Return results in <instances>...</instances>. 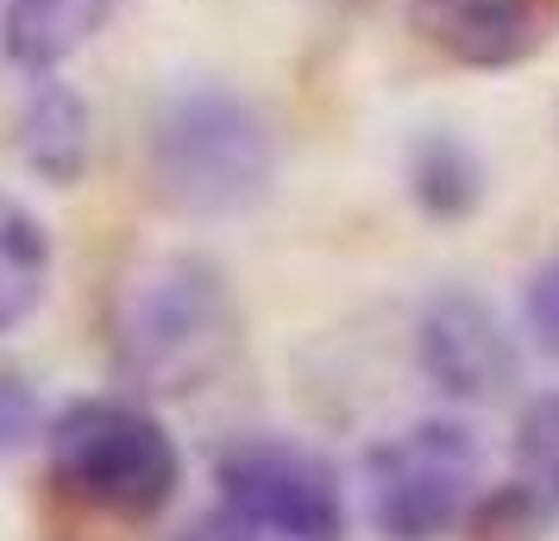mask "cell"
Here are the masks:
<instances>
[{
    "instance_id": "11",
    "label": "cell",
    "mask_w": 559,
    "mask_h": 541,
    "mask_svg": "<svg viewBox=\"0 0 559 541\" xmlns=\"http://www.w3.org/2000/svg\"><path fill=\"white\" fill-rule=\"evenodd\" d=\"M51 290V233L26 202L0 196V340L20 334Z\"/></svg>"
},
{
    "instance_id": "13",
    "label": "cell",
    "mask_w": 559,
    "mask_h": 541,
    "mask_svg": "<svg viewBox=\"0 0 559 541\" xmlns=\"http://www.w3.org/2000/svg\"><path fill=\"white\" fill-rule=\"evenodd\" d=\"M45 435V410H38V390L20 378V372H7L0 365V460H13L20 447Z\"/></svg>"
},
{
    "instance_id": "10",
    "label": "cell",
    "mask_w": 559,
    "mask_h": 541,
    "mask_svg": "<svg viewBox=\"0 0 559 541\" xmlns=\"http://www.w3.org/2000/svg\"><path fill=\"white\" fill-rule=\"evenodd\" d=\"M114 7L120 0H0V45L20 70L51 77L63 57H76L107 26Z\"/></svg>"
},
{
    "instance_id": "2",
    "label": "cell",
    "mask_w": 559,
    "mask_h": 541,
    "mask_svg": "<svg viewBox=\"0 0 559 541\" xmlns=\"http://www.w3.org/2000/svg\"><path fill=\"white\" fill-rule=\"evenodd\" d=\"M152 196L182 221H227L271 196L277 132L264 107L221 82H182L152 107L145 127Z\"/></svg>"
},
{
    "instance_id": "1",
    "label": "cell",
    "mask_w": 559,
    "mask_h": 541,
    "mask_svg": "<svg viewBox=\"0 0 559 541\" xmlns=\"http://www.w3.org/2000/svg\"><path fill=\"white\" fill-rule=\"evenodd\" d=\"M107 353L139 397H195L239 353L227 271L202 252L139 258L107 303Z\"/></svg>"
},
{
    "instance_id": "12",
    "label": "cell",
    "mask_w": 559,
    "mask_h": 541,
    "mask_svg": "<svg viewBox=\"0 0 559 541\" xmlns=\"http://www.w3.org/2000/svg\"><path fill=\"white\" fill-rule=\"evenodd\" d=\"M408 189L433 221H465L484 202V164L459 132H421L408 145Z\"/></svg>"
},
{
    "instance_id": "6",
    "label": "cell",
    "mask_w": 559,
    "mask_h": 541,
    "mask_svg": "<svg viewBox=\"0 0 559 541\" xmlns=\"http://www.w3.org/2000/svg\"><path fill=\"white\" fill-rule=\"evenodd\" d=\"M415 353H421L428 385L453 403H490L515 385V346H509L497 309L472 290L433 296L415 328Z\"/></svg>"
},
{
    "instance_id": "9",
    "label": "cell",
    "mask_w": 559,
    "mask_h": 541,
    "mask_svg": "<svg viewBox=\"0 0 559 541\" xmlns=\"http://www.w3.org/2000/svg\"><path fill=\"white\" fill-rule=\"evenodd\" d=\"M13 145H20V164H26L32 177L70 189V183L88 170V145H95L88 102H82L70 82L38 77L26 95H20V114H13Z\"/></svg>"
},
{
    "instance_id": "14",
    "label": "cell",
    "mask_w": 559,
    "mask_h": 541,
    "mask_svg": "<svg viewBox=\"0 0 559 541\" xmlns=\"http://www.w3.org/2000/svg\"><path fill=\"white\" fill-rule=\"evenodd\" d=\"M522 315H528V334L540 353H554L559 360V252L540 264L528 278V296H522Z\"/></svg>"
},
{
    "instance_id": "8",
    "label": "cell",
    "mask_w": 559,
    "mask_h": 541,
    "mask_svg": "<svg viewBox=\"0 0 559 541\" xmlns=\"http://www.w3.org/2000/svg\"><path fill=\"white\" fill-rule=\"evenodd\" d=\"M559 522V390H540L528 410L515 415V440H509V485L484 491L472 510L478 536H540Z\"/></svg>"
},
{
    "instance_id": "5",
    "label": "cell",
    "mask_w": 559,
    "mask_h": 541,
    "mask_svg": "<svg viewBox=\"0 0 559 541\" xmlns=\"http://www.w3.org/2000/svg\"><path fill=\"white\" fill-rule=\"evenodd\" d=\"M214 491L233 522L264 541H340L346 485L314 447L289 435H239L214 454Z\"/></svg>"
},
{
    "instance_id": "7",
    "label": "cell",
    "mask_w": 559,
    "mask_h": 541,
    "mask_svg": "<svg viewBox=\"0 0 559 541\" xmlns=\"http://www.w3.org/2000/svg\"><path fill=\"white\" fill-rule=\"evenodd\" d=\"M559 26V0H415V32L459 70H515Z\"/></svg>"
},
{
    "instance_id": "3",
    "label": "cell",
    "mask_w": 559,
    "mask_h": 541,
    "mask_svg": "<svg viewBox=\"0 0 559 541\" xmlns=\"http://www.w3.org/2000/svg\"><path fill=\"white\" fill-rule=\"evenodd\" d=\"M51 485L95 516L152 522L177 504L182 454L139 397H76L45 422Z\"/></svg>"
},
{
    "instance_id": "15",
    "label": "cell",
    "mask_w": 559,
    "mask_h": 541,
    "mask_svg": "<svg viewBox=\"0 0 559 541\" xmlns=\"http://www.w3.org/2000/svg\"><path fill=\"white\" fill-rule=\"evenodd\" d=\"M189 541H252V529H246V522H233V516L221 510L214 522H202V529H195Z\"/></svg>"
},
{
    "instance_id": "4",
    "label": "cell",
    "mask_w": 559,
    "mask_h": 541,
    "mask_svg": "<svg viewBox=\"0 0 559 541\" xmlns=\"http://www.w3.org/2000/svg\"><path fill=\"white\" fill-rule=\"evenodd\" d=\"M484 447L453 415L396 428L365 454V516L383 541H447L484 504Z\"/></svg>"
}]
</instances>
